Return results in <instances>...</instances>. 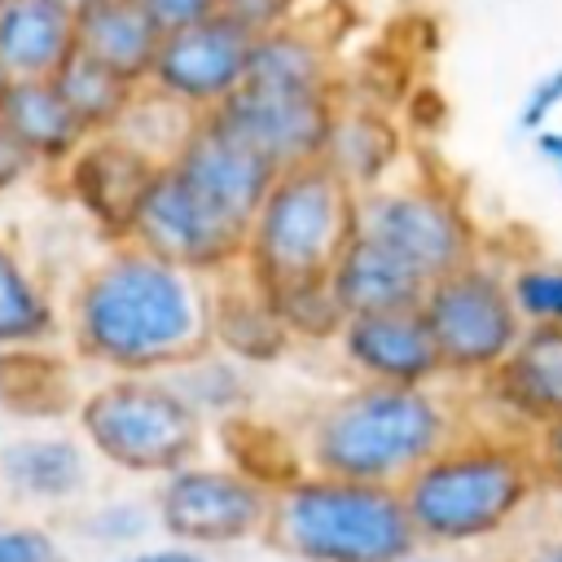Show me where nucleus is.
Listing matches in <instances>:
<instances>
[{
    "label": "nucleus",
    "mask_w": 562,
    "mask_h": 562,
    "mask_svg": "<svg viewBox=\"0 0 562 562\" xmlns=\"http://www.w3.org/2000/svg\"><path fill=\"white\" fill-rule=\"evenodd\" d=\"M158 167L162 162H154L145 149L114 132L88 136L83 149L61 167V189L110 246H123L132 237L140 198L149 193Z\"/></svg>",
    "instance_id": "ddd939ff"
},
{
    "label": "nucleus",
    "mask_w": 562,
    "mask_h": 562,
    "mask_svg": "<svg viewBox=\"0 0 562 562\" xmlns=\"http://www.w3.org/2000/svg\"><path fill=\"white\" fill-rule=\"evenodd\" d=\"M154 505L140 501V496H101L97 505H88L75 522V531L97 544V549H114V553H127L136 544H145V536L154 531Z\"/></svg>",
    "instance_id": "2f4dec72"
},
{
    "label": "nucleus",
    "mask_w": 562,
    "mask_h": 562,
    "mask_svg": "<svg viewBox=\"0 0 562 562\" xmlns=\"http://www.w3.org/2000/svg\"><path fill=\"white\" fill-rule=\"evenodd\" d=\"M263 294H268L272 312L281 316V325H285V334H290L294 342H316V347H325V342L338 338V329H342V321H347L342 307H338V299H334V290H329V277L272 285V290H263Z\"/></svg>",
    "instance_id": "7c9ffc66"
},
{
    "label": "nucleus",
    "mask_w": 562,
    "mask_h": 562,
    "mask_svg": "<svg viewBox=\"0 0 562 562\" xmlns=\"http://www.w3.org/2000/svg\"><path fill=\"white\" fill-rule=\"evenodd\" d=\"M53 88L61 92V101L70 105V114L83 123L88 136H110L119 132V123L127 119L140 83H127L123 75H114L110 66L92 61L88 53H70L61 61V70L53 75Z\"/></svg>",
    "instance_id": "bb28decb"
},
{
    "label": "nucleus",
    "mask_w": 562,
    "mask_h": 562,
    "mask_svg": "<svg viewBox=\"0 0 562 562\" xmlns=\"http://www.w3.org/2000/svg\"><path fill=\"white\" fill-rule=\"evenodd\" d=\"M132 246L145 255L176 263L193 277L220 281L241 268L246 255V228L220 215L184 176H176L167 162L158 167L149 193L140 198L136 224H132Z\"/></svg>",
    "instance_id": "9d476101"
},
{
    "label": "nucleus",
    "mask_w": 562,
    "mask_h": 562,
    "mask_svg": "<svg viewBox=\"0 0 562 562\" xmlns=\"http://www.w3.org/2000/svg\"><path fill=\"white\" fill-rule=\"evenodd\" d=\"M329 290L342 307V316H369V312H395V307H417L426 281L382 241L369 233H351L342 255L329 268Z\"/></svg>",
    "instance_id": "aec40b11"
},
{
    "label": "nucleus",
    "mask_w": 562,
    "mask_h": 562,
    "mask_svg": "<svg viewBox=\"0 0 562 562\" xmlns=\"http://www.w3.org/2000/svg\"><path fill=\"white\" fill-rule=\"evenodd\" d=\"M356 233V193L321 162L290 167L272 180L246 224L241 268L259 290L329 277Z\"/></svg>",
    "instance_id": "423d86ee"
},
{
    "label": "nucleus",
    "mask_w": 562,
    "mask_h": 562,
    "mask_svg": "<svg viewBox=\"0 0 562 562\" xmlns=\"http://www.w3.org/2000/svg\"><path fill=\"white\" fill-rule=\"evenodd\" d=\"M461 426L465 408L443 386L351 382L307 413L299 448L312 474L400 487Z\"/></svg>",
    "instance_id": "7ed1b4c3"
},
{
    "label": "nucleus",
    "mask_w": 562,
    "mask_h": 562,
    "mask_svg": "<svg viewBox=\"0 0 562 562\" xmlns=\"http://www.w3.org/2000/svg\"><path fill=\"white\" fill-rule=\"evenodd\" d=\"M92 452L75 430L35 426L0 439V492L22 505H75L92 487Z\"/></svg>",
    "instance_id": "f3484780"
},
{
    "label": "nucleus",
    "mask_w": 562,
    "mask_h": 562,
    "mask_svg": "<svg viewBox=\"0 0 562 562\" xmlns=\"http://www.w3.org/2000/svg\"><path fill=\"white\" fill-rule=\"evenodd\" d=\"M61 334L105 378H162L211 347V281L123 241L70 285Z\"/></svg>",
    "instance_id": "f257e3e1"
},
{
    "label": "nucleus",
    "mask_w": 562,
    "mask_h": 562,
    "mask_svg": "<svg viewBox=\"0 0 562 562\" xmlns=\"http://www.w3.org/2000/svg\"><path fill=\"white\" fill-rule=\"evenodd\" d=\"M400 496L422 549L461 553L518 531L549 487L527 439L465 422L400 483Z\"/></svg>",
    "instance_id": "f03ea898"
},
{
    "label": "nucleus",
    "mask_w": 562,
    "mask_h": 562,
    "mask_svg": "<svg viewBox=\"0 0 562 562\" xmlns=\"http://www.w3.org/2000/svg\"><path fill=\"white\" fill-rule=\"evenodd\" d=\"M470 395L483 404L474 426L531 439L540 426L562 417V329H522L505 364Z\"/></svg>",
    "instance_id": "4468645a"
},
{
    "label": "nucleus",
    "mask_w": 562,
    "mask_h": 562,
    "mask_svg": "<svg viewBox=\"0 0 562 562\" xmlns=\"http://www.w3.org/2000/svg\"><path fill=\"white\" fill-rule=\"evenodd\" d=\"M558 123H562V66L531 79V88L522 92V105H518V132H527V136H540Z\"/></svg>",
    "instance_id": "72a5a7b5"
},
{
    "label": "nucleus",
    "mask_w": 562,
    "mask_h": 562,
    "mask_svg": "<svg viewBox=\"0 0 562 562\" xmlns=\"http://www.w3.org/2000/svg\"><path fill=\"white\" fill-rule=\"evenodd\" d=\"M61 338V303L31 272V263L0 241V351L48 347Z\"/></svg>",
    "instance_id": "a878e982"
},
{
    "label": "nucleus",
    "mask_w": 562,
    "mask_h": 562,
    "mask_svg": "<svg viewBox=\"0 0 562 562\" xmlns=\"http://www.w3.org/2000/svg\"><path fill=\"white\" fill-rule=\"evenodd\" d=\"M57 4H61V9H70V13H79V9H88L92 0H57Z\"/></svg>",
    "instance_id": "37998d69"
},
{
    "label": "nucleus",
    "mask_w": 562,
    "mask_h": 562,
    "mask_svg": "<svg viewBox=\"0 0 562 562\" xmlns=\"http://www.w3.org/2000/svg\"><path fill=\"white\" fill-rule=\"evenodd\" d=\"M356 228L395 250L422 281H435L487 250L465 193L430 176H395L356 193Z\"/></svg>",
    "instance_id": "6e6552de"
},
{
    "label": "nucleus",
    "mask_w": 562,
    "mask_h": 562,
    "mask_svg": "<svg viewBox=\"0 0 562 562\" xmlns=\"http://www.w3.org/2000/svg\"><path fill=\"white\" fill-rule=\"evenodd\" d=\"M75 53V13L57 0L0 4V70L9 79H53Z\"/></svg>",
    "instance_id": "5701e85b"
},
{
    "label": "nucleus",
    "mask_w": 562,
    "mask_h": 562,
    "mask_svg": "<svg viewBox=\"0 0 562 562\" xmlns=\"http://www.w3.org/2000/svg\"><path fill=\"white\" fill-rule=\"evenodd\" d=\"M0 562H70V553L53 527L0 514Z\"/></svg>",
    "instance_id": "473e14b6"
},
{
    "label": "nucleus",
    "mask_w": 562,
    "mask_h": 562,
    "mask_svg": "<svg viewBox=\"0 0 562 562\" xmlns=\"http://www.w3.org/2000/svg\"><path fill=\"white\" fill-rule=\"evenodd\" d=\"M342 364L356 382L378 386H443V364L435 338L422 321V307L347 316L334 338Z\"/></svg>",
    "instance_id": "dca6fc26"
},
{
    "label": "nucleus",
    "mask_w": 562,
    "mask_h": 562,
    "mask_svg": "<svg viewBox=\"0 0 562 562\" xmlns=\"http://www.w3.org/2000/svg\"><path fill=\"white\" fill-rule=\"evenodd\" d=\"M246 83L281 88V92H338L334 57L316 31L303 22H290L281 31H268L250 48Z\"/></svg>",
    "instance_id": "393cba45"
},
{
    "label": "nucleus",
    "mask_w": 562,
    "mask_h": 562,
    "mask_svg": "<svg viewBox=\"0 0 562 562\" xmlns=\"http://www.w3.org/2000/svg\"><path fill=\"white\" fill-rule=\"evenodd\" d=\"M250 48H255V40L215 13L198 26L162 35L145 88L162 92L167 101L184 105L189 114H215L246 83Z\"/></svg>",
    "instance_id": "9b49d317"
},
{
    "label": "nucleus",
    "mask_w": 562,
    "mask_h": 562,
    "mask_svg": "<svg viewBox=\"0 0 562 562\" xmlns=\"http://www.w3.org/2000/svg\"><path fill=\"white\" fill-rule=\"evenodd\" d=\"M263 540L294 562H404L422 549L400 487L312 470L272 492Z\"/></svg>",
    "instance_id": "20e7f679"
},
{
    "label": "nucleus",
    "mask_w": 562,
    "mask_h": 562,
    "mask_svg": "<svg viewBox=\"0 0 562 562\" xmlns=\"http://www.w3.org/2000/svg\"><path fill=\"white\" fill-rule=\"evenodd\" d=\"M140 4L158 22L162 35L184 31V26H198V22H206V18L220 13V0H140Z\"/></svg>",
    "instance_id": "c9c22d12"
},
{
    "label": "nucleus",
    "mask_w": 562,
    "mask_h": 562,
    "mask_svg": "<svg viewBox=\"0 0 562 562\" xmlns=\"http://www.w3.org/2000/svg\"><path fill=\"white\" fill-rule=\"evenodd\" d=\"M154 522L167 540L215 553L246 540H263L272 492L228 461H189L154 483Z\"/></svg>",
    "instance_id": "1a4fd4ad"
},
{
    "label": "nucleus",
    "mask_w": 562,
    "mask_h": 562,
    "mask_svg": "<svg viewBox=\"0 0 562 562\" xmlns=\"http://www.w3.org/2000/svg\"><path fill=\"white\" fill-rule=\"evenodd\" d=\"M162 31L140 0H92L75 13V48L110 66L127 83H145L158 57Z\"/></svg>",
    "instance_id": "4be33fe9"
},
{
    "label": "nucleus",
    "mask_w": 562,
    "mask_h": 562,
    "mask_svg": "<svg viewBox=\"0 0 562 562\" xmlns=\"http://www.w3.org/2000/svg\"><path fill=\"white\" fill-rule=\"evenodd\" d=\"M0 4H4V0H0Z\"/></svg>",
    "instance_id": "a18cd8bd"
},
{
    "label": "nucleus",
    "mask_w": 562,
    "mask_h": 562,
    "mask_svg": "<svg viewBox=\"0 0 562 562\" xmlns=\"http://www.w3.org/2000/svg\"><path fill=\"white\" fill-rule=\"evenodd\" d=\"M220 435V452L233 470L250 474L255 483H263L268 492L285 487L290 479H299L307 465H303V448H299V435L246 413V417H233L224 426H215Z\"/></svg>",
    "instance_id": "cd10ccee"
},
{
    "label": "nucleus",
    "mask_w": 562,
    "mask_h": 562,
    "mask_svg": "<svg viewBox=\"0 0 562 562\" xmlns=\"http://www.w3.org/2000/svg\"><path fill=\"white\" fill-rule=\"evenodd\" d=\"M110 562H215V558L202 553V549L162 540V544H136V549H127V553H114Z\"/></svg>",
    "instance_id": "58836bf2"
},
{
    "label": "nucleus",
    "mask_w": 562,
    "mask_h": 562,
    "mask_svg": "<svg viewBox=\"0 0 562 562\" xmlns=\"http://www.w3.org/2000/svg\"><path fill=\"white\" fill-rule=\"evenodd\" d=\"M509 299L518 307L522 329H562V259L522 250L505 259Z\"/></svg>",
    "instance_id": "c756f323"
},
{
    "label": "nucleus",
    "mask_w": 562,
    "mask_h": 562,
    "mask_svg": "<svg viewBox=\"0 0 562 562\" xmlns=\"http://www.w3.org/2000/svg\"><path fill=\"white\" fill-rule=\"evenodd\" d=\"M211 347L246 369H268L294 347L268 294L246 277V268L211 281Z\"/></svg>",
    "instance_id": "6ab92c4d"
},
{
    "label": "nucleus",
    "mask_w": 562,
    "mask_h": 562,
    "mask_svg": "<svg viewBox=\"0 0 562 562\" xmlns=\"http://www.w3.org/2000/svg\"><path fill=\"white\" fill-rule=\"evenodd\" d=\"M40 167H35V158L22 149V140L0 123V198L4 193H13L18 184H26L31 176H35Z\"/></svg>",
    "instance_id": "4c0bfd02"
},
{
    "label": "nucleus",
    "mask_w": 562,
    "mask_h": 562,
    "mask_svg": "<svg viewBox=\"0 0 562 562\" xmlns=\"http://www.w3.org/2000/svg\"><path fill=\"white\" fill-rule=\"evenodd\" d=\"M75 356H61L57 342L48 347H13L0 351V413L18 422H61L79 408Z\"/></svg>",
    "instance_id": "412c9836"
},
{
    "label": "nucleus",
    "mask_w": 562,
    "mask_h": 562,
    "mask_svg": "<svg viewBox=\"0 0 562 562\" xmlns=\"http://www.w3.org/2000/svg\"><path fill=\"white\" fill-rule=\"evenodd\" d=\"M531 145H536V154L553 167V176L562 180V123L549 127V132H540V136H531Z\"/></svg>",
    "instance_id": "a19ab883"
},
{
    "label": "nucleus",
    "mask_w": 562,
    "mask_h": 562,
    "mask_svg": "<svg viewBox=\"0 0 562 562\" xmlns=\"http://www.w3.org/2000/svg\"><path fill=\"white\" fill-rule=\"evenodd\" d=\"M220 18H228L237 31L259 40L268 31L299 22V0H220Z\"/></svg>",
    "instance_id": "f704fd0d"
},
{
    "label": "nucleus",
    "mask_w": 562,
    "mask_h": 562,
    "mask_svg": "<svg viewBox=\"0 0 562 562\" xmlns=\"http://www.w3.org/2000/svg\"><path fill=\"white\" fill-rule=\"evenodd\" d=\"M527 443H531V457H536V465L544 474V487L549 492H562V417H553L549 426H540Z\"/></svg>",
    "instance_id": "e433bc0d"
},
{
    "label": "nucleus",
    "mask_w": 562,
    "mask_h": 562,
    "mask_svg": "<svg viewBox=\"0 0 562 562\" xmlns=\"http://www.w3.org/2000/svg\"><path fill=\"white\" fill-rule=\"evenodd\" d=\"M334 110H338V92H281V88L241 83L215 110V119L233 127L250 149H259L277 171H290L321 162Z\"/></svg>",
    "instance_id": "f8f14e48"
},
{
    "label": "nucleus",
    "mask_w": 562,
    "mask_h": 562,
    "mask_svg": "<svg viewBox=\"0 0 562 562\" xmlns=\"http://www.w3.org/2000/svg\"><path fill=\"white\" fill-rule=\"evenodd\" d=\"M75 435L83 448L132 479H162L202 457L211 426L171 378H101L79 395Z\"/></svg>",
    "instance_id": "39448f33"
},
{
    "label": "nucleus",
    "mask_w": 562,
    "mask_h": 562,
    "mask_svg": "<svg viewBox=\"0 0 562 562\" xmlns=\"http://www.w3.org/2000/svg\"><path fill=\"white\" fill-rule=\"evenodd\" d=\"M417 307L435 338L443 382L461 391L483 386L522 338V321L505 281V259H496L492 246L479 259L426 281Z\"/></svg>",
    "instance_id": "0eeeda50"
},
{
    "label": "nucleus",
    "mask_w": 562,
    "mask_h": 562,
    "mask_svg": "<svg viewBox=\"0 0 562 562\" xmlns=\"http://www.w3.org/2000/svg\"><path fill=\"white\" fill-rule=\"evenodd\" d=\"M509 562H562V522H558V527L536 531L527 544H518V549H514V558H509Z\"/></svg>",
    "instance_id": "ea45409f"
},
{
    "label": "nucleus",
    "mask_w": 562,
    "mask_h": 562,
    "mask_svg": "<svg viewBox=\"0 0 562 562\" xmlns=\"http://www.w3.org/2000/svg\"><path fill=\"white\" fill-rule=\"evenodd\" d=\"M9 83H13V79H9L4 70H0V105H4V92H9Z\"/></svg>",
    "instance_id": "c03bdc74"
},
{
    "label": "nucleus",
    "mask_w": 562,
    "mask_h": 562,
    "mask_svg": "<svg viewBox=\"0 0 562 562\" xmlns=\"http://www.w3.org/2000/svg\"><path fill=\"white\" fill-rule=\"evenodd\" d=\"M167 167L176 176H184L220 215H228L241 228L250 224L255 206L263 202V193L281 176L259 149H250L215 114H198V123L189 127V136L180 140V149L171 154Z\"/></svg>",
    "instance_id": "2eb2a0df"
},
{
    "label": "nucleus",
    "mask_w": 562,
    "mask_h": 562,
    "mask_svg": "<svg viewBox=\"0 0 562 562\" xmlns=\"http://www.w3.org/2000/svg\"><path fill=\"white\" fill-rule=\"evenodd\" d=\"M404 562H452L448 553H439V549H413Z\"/></svg>",
    "instance_id": "79ce46f5"
},
{
    "label": "nucleus",
    "mask_w": 562,
    "mask_h": 562,
    "mask_svg": "<svg viewBox=\"0 0 562 562\" xmlns=\"http://www.w3.org/2000/svg\"><path fill=\"white\" fill-rule=\"evenodd\" d=\"M404 158V132L400 123L378 110V105H360V101H342L338 92V110L321 149V167H329L351 193H369L386 180H395V167Z\"/></svg>",
    "instance_id": "a211bd4d"
},
{
    "label": "nucleus",
    "mask_w": 562,
    "mask_h": 562,
    "mask_svg": "<svg viewBox=\"0 0 562 562\" xmlns=\"http://www.w3.org/2000/svg\"><path fill=\"white\" fill-rule=\"evenodd\" d=\"M171 386L193 404V413L215 430L233 417H246L250 413V400H255V369L220 356L215 347H206L202 356L184 360L180 369L167 373Z\"/></svg>",
    "instance_id": "c85d7f7f"
},
{
    "label": "nucleus",
    "mask_w": 562,
    "mask_h": 562,
    "mask_svg": "<svg viewBox=\"0 0 562 562\" xmlns=\"http://www.w3.org/2000/svg\"><path fill=\"white\" fill-rule=\"evenodd\" d=\"M0 123L22 140L40 171H61L88 140L83 123L70 114L53 79H13L0 105Z\"/></svg>",
    "instance_id": "b1692460"
}]
</instances>
